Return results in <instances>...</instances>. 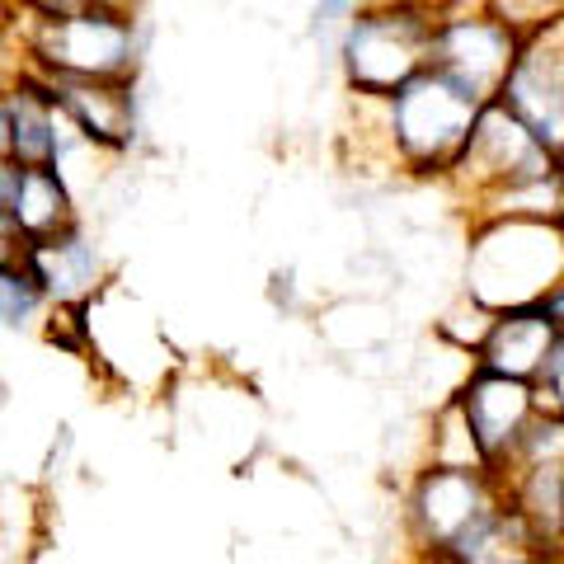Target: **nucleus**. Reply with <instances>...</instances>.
<instances>
[{
    "mask_svg": "<svg viewBox=\"0 0 564 564\" xmlns=\"http://www.w3.org/2000/svg\"><path fill=\"white\" fill-rule=\"evenodd\" d=\"M29 76V57H24V47H20V33H10V39H0V90H14Z\"/></svg>",
    "mask_w": 564,
    "mask_h": 564,
    "instance_id": "412c9836",
    "label": "nucleus"
},
{
    "mask_svg": "<svg viewBox=\"0 0 564 564\" xmlns=\"http://www.w3.org/2000/svg\"><path fill=\"white\" fill-rule=\"evenodd\" d=\"M20 14L33 20H52V14H76V10H95V6H118V10H137V0H14Z\"/></svg>",
    "mask_w": 564,
    "mask_h": 564,
    "instance_id": "aec40b11",
    "label": "nucleus"
},
{
    "mask_svg": "<svg viewBox=\"0 0 564 564\" xmlns=\"http://www.w3.org/2000/svg\"><path fill=\"white\" fill-rule=\"evenodd\" d=\"M20 47L29 70L43 80H137L141 20L137 10L95 6L52 20H20Z\"/></svg>",
    "mask_w": 564,
    "mask_h": 564,
    "instance_id": "20e7f679",
    "label": "nucleus"
},
{
    "mask_svg": "<svg viewBox=\"0 0 564 564\" xmlns=\"http://www.w3.org/2000/svg\"><path fill=\"white\" fill-rule=\"evenodd\" d=\"M462 414L466 433L475 452H480V466L503 475V466L513 462V452L522 443V433L532 429V419L545 410L536 381H518V377H499L485 372V367H466V377L456 381V391L447 395Z\"/></svg>",
    "mask_w": 564,
    "mask_h": 564,
    "instance_id": "1a4fd4ad",
    "label": "nucleus"
},
{
    "mask_svg": "<svg viewBox=\"0 0 564 564\" xmlns=\"http://www.w3.org/2000/svg\"><path fill=\"white\" fill-rule=\"evenodd\" d=\"M414 564H447V560H443V555H419Z\"/></svg>",
    "mask_w": 564,
    "mask_h": 564,
    "instance_id": "c85d7f7f",
    "label": "nucleus"
},
{
    "mask_svg": "<svg viewBox=\"0 0 564 564\" xmlns=\"http://www.w3.org/2000/svg\"><path fill=\"white\" fill-rule=\"evenodd\" d=\"M555 174H560V188H564V141L555 147Z\"/></svg>",
    "mask_w": 564,
    "mask_h": 564,
    "instance_id": "cd10ccee",
    "label": "nucleus"
},
{
    "mask_svg": "<svg viewBox=\"0 0 564 564\" xmlns=\"http://www.w3.org/2000/svg\"><path fill=\"white\" fill-rule=\"evenodd\" d=\"M6 141H10V104L6 90H0V155H6Z\"/></svg>",
    "mask_w": 564,
    "mask_h": 564,
    "instance_id": "a878e982",
    "label": "nucleus"
},
{
    "mask_svg": "<svg viewBox=\"0 0 564 564\" xmlns=\"http://www.w3.org/2000/svg\"><path fill=\"white\" fill-rule=\"evenodd\" d=\"M6 104H10V141H6L10 165H52L62 151L80 141V132L70 128L57 99H52L47 80L33 76V70L6 95Z\"/></svg>",
    "mask_w": 564,
    "mask_h": 564,
    "instance_id": "4468645a",
    "label": "nucleus"
},
{
    "mask_svg": "<svg viewBox=\"0 0 564 564\" xmlns=\"http://www.w3.org/2000/svg\"><path fill=\"white\" fill-rule=\"evenodd\" d=\"M20 259H24V240H20V231H14L10 212L0 207V263H20Z\"/></svg>",
    "mask_w": 564,
    "mask_h": 564,
    "instance_id": "4be33fe9",
    "label": "nucleus"
},
{
    "mask_svg": "<svg viewBox=\"0 0 564 564\" xmlns=\"http://www.w3.org/2000/svg\"><path fill=\"white\" fill-rule=\"evenodd\" d=\"M527 29L508 20L489 0H447L433 14L429 66L447 76L456 90H466L475 104L499 99L508 70L522 52Z\"/></svg>",
    "mask_w": 564,
    "mask_h": 564,
    "instance_id": "0eeeda50",
    "label": "nucleus"
},
{
    "mask_svg": "<svg viewBox=\"0 0 564 564\" xmlns=\"http://www.w3.org/2000/svg\"><path fill=\"white\" fill-rule=\"evenodd\" d=\"M499 104L513 109L545 147L564 141V57L541 20L527 29L518 62L499 90Z\"/></svg>",
    "mask_w": 564,
    "mask_h": 564,
    "instance_id": "9d476101",
    "label": "nucleus"
},
{
    "mask_svg": "<svg viewBox=\"0 0 564 564\" xmlns=\"http://www.w3.org/2000/svg\"><path fill=\"white\" fill-rule=\"evenodd\" d=\"M470 217H555L564 221V188L555 174V147L503 109L499 99L480 104L475 128L447 180Z\"/></svg>",
    "mask_w": 564,
    "mask_h": 564,
    "instance_id": "f257e3e1",
    "label": "nucleus"
},
{
    "mask_svg": "<svg viewBox=\"0 0 564 564\" xmlns=\"http://www.w3.org/2000/svg\"><path fill=\"white\" fill-rule=\"evenodd\" d=\"M433 0H362L339 29V70L352 99H386L429 70Z\"/></svg>",
    "mask_w": 564,
    "mask_h": 564,
    "instance_id": "39448f33",
    "label": "nucleus"
},
{
    "mask_svg": "<svg viewBox=\"0 0 564 564\" xmlns=\"http://www.w3.org/2000/svg\"><path fill=\"white\" fill-rule=\"evenodd\" d=\"M536 391H541L545 410L564 414V329H560V339H555V348H551V358H545V367H541Z\"/></svg>",
    "mask_w": 564,
    "mask_h": 564,
    "instance_id": "6ab92c4d",
    "label": "nucleus"
},
{
    "mask_svg": "<svg viewBox=\"0 0 564 564\" xmlns=\"http://www.w3.org/2000/svg\"><path fill=\"white\" fill-rule=\"evenodd\" d=\"M20 6H14V0H0V39H10V33H20Z\"/></svg>",
    "mask_w": 564,
    "mask_h": 564,
    "instance_id": "b1692460",
    "label": "nucleus"
},
{
    "mask_svg": "<svg viewBox=\"0 0 564 564\" xmlns=\"http://www.w3.org/2000/svg\"><path fill=\"white\" fill-rule=\"evenodd\" d=\"M503 508V480L480 466L429 462L404 494V532L419 555H452Z\"/></svg>",
    "mask_w": 564,
    "mask_h": 564,
    "instance_id": "6e6552de",
    "label": "nucleus"
},
{
    "mask_svg": "<svg viewBox=\"0 0 564 564\" xmlns=\"http://www.w3.org/2000/svg\"><path fill=\"white\" fill-rule=\"evenodd\" d=\"M76 352H90L104 367V377L122 391H161L174 377V348L155 325V315L118 288V278L76 306Z\"/></svg>",
    "mask_w": 564,
    "mask_h": 564,
    "instance_id": "423d86ee",
    "label": "nucleus"
},
{
    "mask_svg": "<svg viewBox=\"0 0 564 564\" xmlns=\"http://www.w3.org/2000/svg\"><path fill=\"white\" fill-rule=\"evenodd\" d=\"M10 170H14V165L6 161V155H0V198H6V188H10Z\"/></svg>",
    "mask_w": 564,
    "mask_h": 564,
    "instance_id": "bb28decb",
    "label": "nucleus"
},
{
    "mask_svg": "<svg viewBox=\"0 0 564 564\" xmlns=\"http://www.w3.org/2000/svg\"><path fill=\"white\" fill-rule=\"evenodd\" d=\"M47 90L80 141H90L109 161L137 147V80H47Z\"/></svg>",
    "mask_w": 564,
    "mask_h": 564,
    "instance_id": "f8f14e48",
    "label": "nucleus"
},
{
    "mask_svg": "<svg viewBox=\"0 0 564 564\" xmlns=\"http://www.w3.org/2000/svg\"><path fill=\"white\" fill-rule=\"evenodd\" d=\"M47 321V296L20 263H0V334H39Z\"/></svg>",
    "mask_w": 564,
    "mask_h": 564,
    "instance_id": "a211bd4d",
    "label": "nucleus"
},
{
    "mask_svg": "<svg viewBox=\"0 0 564 564\" xmlns=\"http://www.w3.org/2000/svg\"><path fill=\"white\" fill-rule=\"evenodd\" d=\"M0 207L10 212V221L24 245L62 236L80 221V198L70 193V184L52 165H14Z\"/></svg>",
    "mask_w": 564,
    "mask_h": 564,
    "instance_id": "2eb2a0df",
    "label": "nucleus"
},
{
    "mask_svg": "<svg viewBox=\"0 0 564 564\" xmlns=\"http://www.w3.org/2000/svg\"><path fill=\"white\" fill-rule=\"evenodd\" d=\"M560 339V329L551 325V315L541 306H513V311H494L489 325L475 344L470 362L499 377H518V381H536L545 358Z\"/></svg>",
    "mask_w": 564,
    "mask_h": 564,
    "instance_id": "ddd939ff",
    "label": "nucleus"
},
{
    "mask_svg": "<svg viewBox=\"0 0 564 564\" xmlns=\"http://www.w3.org/2000/svg\"><path fill=\"white\" fill-rule=\"evenodd\" d=\"M536 306H541L545 315H551V325H555V329H564V273H560V282H555V288L541 296Z\"/></svg>",
    "mask_w": 564,
    "mask_h": 564,
    "instance_id": "5701e85b",
    "label": "nucleus"
},
{
    "mask_svg": "<svg viewBox=\"0 0 564 564\" xmlns=\"http://www.w3.org/2000/svg\"><path fill=\"white\" fill-rule=\"evenodd\" d=\"M545 33H551V39H555V47H560V57H564V6L560 10H551V14H545Z\"/></svg>",
    "mask_w": 564,
    "mask_h": 564,
    "instance_id": "393cba45",
    "label": "nucleus"
},
{
    "mask_svg": "<svg viewBox=\"0 0 564 564\" xmlns=\"http://www.w3.org/2000/svg\"><path fill=\"white\" fill-rule=\"evenodd\" d=\"M564 273V221L470 217L466 296L485 311L536 306Z\"/></svg>",
    "mask_w": 564,
    "mask_h": 564,
    "instance_id": "7ed1b4c3",
    "label": "nucleus"
},
{
    "mask_svg": "<svg viewBox=\"0 0 564 564\" xmlns=\"http://www.w3.org/2000/svg\"><path fill=\"white\" fill-rule=\"evenodd\" d=\"M499 480L508 508L522 522V532L532 536V545L564 555V456L508 466Z\"/></svg>",
    "mask_w": 564,
    "mask_h": 564,
    "instance_id": "dca6fc26",
    "label": "nucleus"
},
{
    "mask_svg": "<svg viewBox=\"0 0 564 564\" xmlns=\"http://www.w3.org/2000/svg\"><path fill=\"white\" fill-rule=\"evenodd\" d=\"M447 564H564L560 551H545V545H532V536L522 532V522L513 518V508L494 513L480 532H470L452 555H443Z\"/></svg>",
    "mask_w": 564,
    "mask_h": 564,
    "instance_id": "f3484780",
    "label": "nucleus"
},
{
    "mask_svg": "<svg viewBox=\"0 0 564 564\" xmlns=\"http://www.w3.org/2000/svg\"><path fill=\"white\" fill-rule=\"evenodd\" d=\"M367 104L377 113L372 147L381 151V161L414 180H447L452 161L462 155L475 128V113H480V104L456 90L447 76H437L433 66L404 80L395 95Z\"/></svg>",
    "mask_w": 564,
    "mask_h": 564,
    "instance_id": "f03ea898",
    "label": "nucleus"
},
{
    "mask_svg": "<svg viewBox=\"0 0 564 564\" xmlns=\"http://www.w3.org/2000/svg\"><path fill=\"white\" fill-rule=\"evenodd\" d=\"M24 269L33 273V282H39V292L47 296V306H57V311L85 306L90 296H99L113 282L109 259H104L95 236L85 231V221H76L62 236L24 245Z\"/></svg>",
    "mask_w": 564,
    "mask_h": 564,
    "instance_id": "9b49d317",
    "label": "nucleus"
}]
</instances>
